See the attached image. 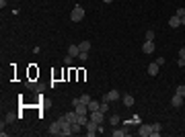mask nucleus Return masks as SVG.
I'll return each mask as SVG.
<instances>
[{"label":"nucleus","mask_w":185,"mask_h":137,"mask_svg":"<svg viewBox=\"0 0 185 137\" xmlns=\"http://www.w3.org/2000/svg\"><path fill=\"white\" fill-rule=\"evenodd\" d=\"M84 14H87L84 13V8H82L80 4H76V6L72 8V13H70V21L72 23H80L82 19H84Z\"/></svg>","instance_id":"1"},{"label":"nucleus","mask_w":185,"mask_h":137,"mask_svg":"<svg viewBox=\"0 0 185 137\" xmlns=\"http://www.w3.org/2000/svg\"><path fill=\"white\" fill-rule=\"evenodd\" d=\"M97 131H99V123H95V121L89 119V123H87V135L93 137V135H97Z\"/></svg>","instance_id":"2"},{"label":"nucleus","mask_w":185,"mask_h":137,"mask_svg":"<svg viewBox=\"0 0 185 137\" xmlns=\"http://www.w3.org/2000/svg\"><path fill=\"white\" fill-rule=\"evenodd\" d=\"M138 135L140 137H152V125H140Z\"/></svg>","instance_id":"3"},{"label":"nucleus","mask_w":185,"mask_h":137,"mask_svg":"<svg viewBox=\"0 0 185 137\" xmlns=\"http://www.w3.org/2000/svg\"><path fill=\"white\" fill-rule=\"evenodd\" d=\"M103 115L105 113H101V110H93V113H89V119L95 121V123H99V125H103Z\"/></svg>","instance_id":"4"},{"label":"nucleus","mask_w":185,"mask_h":137,"mask_svg":"<svg viewBox=\"0 0 185 137\" xmlns=\"http://www.w3.org/2000/svg\"><path fill=\"white\" fill-rule=\"evenodd\" d=\"M103 100H107V103H113V100H119V92H117V90H109L107 94L103 96Z\"/></svg>","instance_id":"5"},{"label":"nucleus","mask_w":185,"mask_h":137,"mask_svg":"<svg viewBox=\"0 0 185 137\" xmlns=\"http://www.w3.org/2000/svg\"><path fill=\"white\" fill-rule=\"evenodd\" d=\"M74 110L78 113V115H89V113H91V110H89V104H84V103H78L74 106Z\"/></svg>","instance_id":"6"},{"label":"nucleus","mask_w":185,"mask_h":137,"mask_svg":"<svg viewBox=\"0 0 185 137\" xmlns=\"http://www.w3.org/2000/svg\"><path fill=\"white\" fill-rule=\"evenodd\" d=\"M181 104H183V96H181V94H177V92H175V96H173V98H171V106H173V109H179Z\"/></svg>","instance_id":"7"},{"label":"nucleus","mask_w":185,"mask_h":137,"mask_svg":"<svg viewBox=\"0 0 185 137\" xmlns=\"http://www.w3.org/2000/svg\"><path fill=\"white\" fill-rule=\"evenodd\" d=\"M49 133H52V135H60V133H62V125H60V121H54V123L49 125Z\"/></svg>","instance_id":"8"},{"label":"nucleus","mask_w":185,"mask_h":137,"mask_svg":"<svg viewBox=\"0 0 185 137\" xmlns=\"http://www.w3.org/2000/svg\"><path fill=\"white\" fill-rule=\"evenodd\" d=\"M169 27H171V29L181 27V16H177V14H175V16H171V19H169Z\"/></svg>","instance_id":"9"},{"label":"nucleus","mask_w":185,"mask_h":137,"mask_svg":"<svg viewBox=\"0 0 185 137\" xmlns=\"http://www.w3.org/2000/svg\"><path fill=\"white\" fill-rule=\"evenodd\" d=\"M154 41H144V45H142V51L144 53H152V51H154Z\"/></svg>","instance_id":"10"},{"label":"nucleus","mask_w":185,"mask_h":137,"mask_svg":"<svg viewBox=\"0 0 185 137\" xmlns=\"http://www.w3.org/2000/svg\"><path fill=\"white\" fill-rule=\"evenodd\" d=\"M78 115V113H76ZM76 123H80L82 127H87V123H89V115H78L76 117Z\"/></svg>","instance_id":"11"},{"label":"nucleus","mask_w":185,"mask_h":137,"mask_svg":"<svg viewBox=\"0 0 185 137\" xmlns=\"http://www.w3.org/2000/svg\"><path fill=\"white\" fill-rule=\"evenodd\" d=\"M121 100H123V104H125V106H132V104H134V96H132V94H123Z\"/></svg>","instance_id":"12"},{"label":"nucleus","mask_w":185,"mask_h":137,"mask_svg":"<svg viewBox=\"0 0 185 137\" xmlns=\"http://www.w3.org/2000/svg\"><path fill=\"white\" fill-rule=\"evenodd\" d=\"M68 53L72 55V57H78V53H80V47H78V45H70V47H68Z\"/></svg>","instance_id":"13"},{"label":"nucleus","mask_w":185,"mask_h":137,"mask_svg":"<svg viewBox=\"0 0 185 137\" xmlns=\"http://www.w3.org/2000/svg\"><path fill=\"white\" fill-rule=\"evenodd\" d=\"M156 74H158V63L154 62V63L148 66V76H156Z\"/></svg>","instance_id":"14"},{"label":"nucleus","mask_w":185,"mask_h":137,"mask_svg":"<svg viewBox=\"0 0 185 137\" xmlns=\"http://www.w3.org/2000/svg\"><path fill=\"white\" fill-rule=\"evenodd\" d=\"M160 129H163V125H160V123H154V125H152V137H158V135H160Z\"/></svg>","instance_id":"15"},{"label":"nucleus","mask_w":185,"mask_h":137,"mask_svg":"<svg viewBox=\"0 0 185 137\" xmlns=\"http://www.w3.org/2000/svg\"><path fill=\"white\" fill-rule=\"evenodd\" d=\"M64 117H66V121H68V123H76V117H78V115H76V110H72V113H66Z\"/></svg>","instance_id":"16"},{"label":"nucleus","mask_w":185,"mask_h":137,"mask_svg":"<svg viewBox=\"0 0 185 137\" xmlns=\"http://www.w3.org/2000/svg\"><path fill=\"white\" fill-rule=\"evenodd\" d=\"M99 106H101L99 100H91V103H89V110H91V113H93V110H99Z\"/></svg>","instance_id":"17"},{"label":"nucleus","mask_w":185,"mask_h":137,"mask_svg":"<svg viewBox=\"0 0 185 137\" xmlns=\"http://www.w3.org/2000/svg\"><path fill=\"white\" fill-rule=\"evenodd\" d=\"M123 135H128V129L123 127V129H115L113 131V137H123Z\"/></svg>","instance_id":"18"},{"label":"nucleus","mask_w":185,"mask_h":137,"mask_svg":"<svg viewBox=\"0 0 185 137\" xmlns=\"http://www.w3.org/2000/svg\"><path fill=\"white\" fill-rule=\"evenodd\" d=\"M78 47H80V51H89V49H91V41H82V43H78Z\"/></svg>","instance_id":"19"},{"label":"nucleus","mask_w":185,"mask_h":137,"mask_svg":"<svg viewBox=\"0 0 185 137\" xmlns=\"http://www.w3.org/2000/svg\"><path fill=\"white\" fill-rule=\"evenodd\" d=\"M14 119H17V115H14V113H6V117H4V123H13Z\"/></svg>","instance_id":"20"},{"label":"nucleus","mask_w":185,"mask_h":137,"mask_svg":"<svg viewBox=\"0 0 185 137\" xmlns=\"http://www.w3.org/2000/svg\"><path fill=\"white\" fill-rule=\"evenodd\" d=\"M99 110H101V113H107V110H109V103H107V100H101V106H99Z\"/></svg>","instance_id":"21"},{"label":"nucleus","mask_w":185,"mask_h":137,"mask_svg":"<svg viewBox=\"0 0 185 137\" xmlns=\"http://www.w3.org/2000/svg\"><path fill=\"white\" fill-rule=\"evenodd\" d=\"M175 92H177V94H181L185 98V84H181V86H177V90H175Z\"/></svg>","instance_id":"22"},{"label":"nucleus","mask_w":185,"mask_h":137,"mask_svg":"<svg viewBox=\"0 0 185 137\" xmlns=\"http://www.w3.org/2000/svg\"><path fill=\"white\" fill-rule=\"evenodd\" d=\"M87 57H89V51H80V53H78V59H80V62H87Z\"/></svg>","instance_id":"23"},{"label":"nucleus","mask_w":185,"mask_h":137,"mask_svg":"<svg viewBox=\"0 0 185 137\" xmlns=\"http://www.w3.org/2000/svg\"><path fill=\"white\" fill-rule=\"evenodd\" d=\"M91 100H93V98H91L89 94H82V96H80V103H84V104H89Z\"/></svg>","instance_id":"24"},{"label":"nucleus","mask_w":185,"mask_h":137,"mask_svg":"<svg viewBox=\"0 0 185 137\" xmlns=\"http://www.w3.org/2000/svg\"><path fill=\"white\" fill-rule=\"evenodd\" d=\"M146 41H154V31H146Z\"/></svg>","instance_id":"25"},{"label":"nucleus","mask_w":185,"mask_h":137,"mask_svg":"<svg viewBox=\"0 0 185 137\" xmlns=\"http://www.w3.org/2000/svg\"><path fill=\"white\" fill-rule=\"evenodd\" d=\"M72 59H74V57H72V55H66V57H64V63H66V66H72Z\"/></svg>","instance_id":"26"},{"label":"nucleus","mask_w":185,"mask_h":137,"mask_svg":"<svg viewBox=\"0 0 185 137\" xmlns=\"http://www.w3.org/2000/svg\"><path fill=\"white\" fill-rule=\"evenodd\" d=\"M109 123H111V125H117V123H119V115H113V117L109 119Z\"/></svg>","instance_id":"27"},{"label":"nucleus","mask_w":185,"mask_h":137,"mask_svg":"<svg viewBox=\"0 0 185 137\" xmlns=\"http://www.w3.org/2000/svg\"><path fill=\"white\" fill-rule=\"evenodd\" d=\"M156 63H158V66H163V63H164V57H163V55H158V57H156Z\"/></svg>","instance_id":"28"},{"label":"nucleus","mask_w":185,"mask_h":137,"mask_svg":"<svg viewBox=\"0 0 185 137\" xmlns=\"http://www.w3.org/2000/svg\"><path fill=\"white\" fill-rule=\"evenodd\" d=\"M177 66H179V68H185V59H183V57H179V62H177Z\"/></svg>","instance_id":"29"},{"label":"nucleus","mask_w":185,"mask_h":137,"mask_svg":"<svg viewBox=\"0 0 185 137\" xmlns=\"http://www.w3.org/2000/svg\"><path fill=\"white\" fill-rule=\"evenodd\" d=\"M177 16H185V8H177Z\"/></svg>","instance_id":"30"},{"label":"nucleus","mask_w":185,"mask_h":137,"mask_svg":"<svg viewBox=\"0 0 185 137\" xmlns=\"http://www.w3.org/2000/svg\"><path fill=\"white\" fill-rule=\"evenodd\" d=\"M179 57H183V59H185V47L179 49Z\"/></svg>","instance_id":"31"},{"label":"nucleus","mask_w":185,"mask_h":137,"mask_svg":"<svg viewBox=\"0 0 185 137\" xmlns=\"http://www.w3.org/2000/svg\"><path fill=\"white\" fill-rule=\"evenodd\" d=\"M6 6V0H0V8H4Z\"/></svg>","instance_id":"32"},{"label":"nucleus","mask_w":185,"mask_h":137,"mask_svg":"<svg viewBox=\"0 0 185 137\" xmlns=\"http://www.w3.org/2000/svg\"><path fill=\"white\" fill-rule=\"evenodd\" d=\"M103 2H105V4H111V2H113V0H103Z\"/></svg>","instance_id":"33"},{"label":"nucleus","mask_w":185,"mask_h":137,"mask_svg":"<svg viewBox=\"0 0 185 137\" xmlns=\"http://www.w3.org/2000/svg\"><path fill=\"white\" fill-rule=\"evenodd\" d=\"M181 25H185V16H181Z\"/></svg>","instance_id":"34"}]
</instances>
